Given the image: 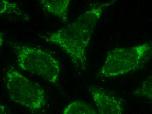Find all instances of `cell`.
<instances>
[{"instance_id":"8992f818","label":"cell","mask_w":152,"mask_h":114,"mask_svg":"<svg viewBox=\"0 0 152 114\" xmlns=\"http://www.w3.org/2000/svg\"><path fill=\"white\" fill-rule=\"evenodd\" d=\"M39 1L44 10L59 18L64 24L67 23L71 0H39Z\"/></svg>"},{"instance_id":"7a4b0ae2","label":"cell","mask_w":152,"mask_h":114,"mask_svg":"<svg viewBox=\"0 0 152 114\" xmlns=\"http://www.w3.org/2000/svg\"><path fill=\"white\" fill-rule=\"evenodd\" d=\"M152 52V45L149 43L110 51L99 70V75L102 78H110L134 72L144 66Z\"/></svg>"},{"instance_id":"5b68a950","label":"cell","mask_w":152,"mask_h":114,"mask_svg":"<svg viewBox=\"0 0 152 114\" xmlns=\"http://www.w3.org/2000/svg\"><path fill=\"white\" fill-rule=\"evenodd\" d=\"M100 114H122L124 109L122 102L104 90L95 86L89 88Z\"/></svg>"},{"instance_id":"6da1fadb","label":"cell","mask_w":152,"mask_h":114,"mask_svg":"<svg viewBox=\"0 0 152 114\" xmlns=\"http://www.w3.org/2000/svg\"><path fill=\"white\" fill-rule=\"evenodd\" d=\"M116 1L95 4L75 22L44 36V39L62 49L76 67L85 70L87 67L86 49L95 27L104 11Z\"/></svg>"},{"instance_id":"ba28073f","label":"cell","mask_w":152,"mask_h":114,"mask_svg":"<svg viewBox=\"0 0 152 114\" xmlns=\"http://www.w3.org/2000/svg\"><path fill=\"white\" fill-rule=\"evenodd\" d=\"M133 94L137 97L152 101V74L141 83Z\"/></svg>"},{"instance_id":"277c9868","label":"cell","mask_w":152,"mask_h":114,"mask_svg":"<svg viewBox=\"0 0 152 114\" xmlns=\"http://www.w3.org/2000/svg\"><path fill=\"white\" fill-rule=\"evenodd\" d=\"M5 77L8 94L17 104L32 111L40 110L46 105L44 90L18 70L11 68L6 71Z\"/></svg>"},{"instance_id":"52a82bcc","label":"cell","mask_w":152,"mask_h":114,"mask_svg":"<svg viewBox=\"0 0 152 114\" xmlns=\"http://www.w3.org/2000/svg\"><path fill=\"white\" fill-rule=\"evenodd\" d=\"M64 114H99L91 104L81 101H76L68 104L64 109Z\"/></svg>"},{"instance_id":"3957f363","label":"cell","mask_w":152,"mask_h":114,"mask_svg":"<svg viewBox=\"0 0 152 114\" xmlns=\"http://www.w3.org/2000/svg\"><path fill=\"white\" fill-rule=\"evenodd\" d=\"M23 70L58 85L61 66L58 60L42 49L18 42L9 43Z\"/></svg>"}]
</instances>
